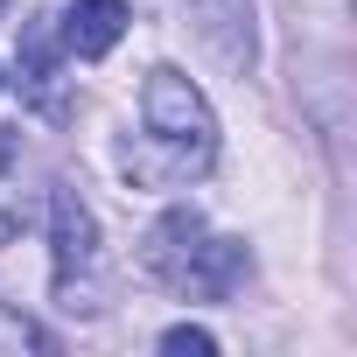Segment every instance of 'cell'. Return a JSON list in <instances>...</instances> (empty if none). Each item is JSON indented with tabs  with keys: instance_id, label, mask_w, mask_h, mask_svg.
I'll use <instances>...</instances> for the list:
<instances>
[{
	"instance_id": "cell-1",
	"label": "cell",
	"mask_w": 357,
	"mask_h": 357,
	"mask_svg": "<svg viewBox=\"0 0 357 357\" xmlns=\"http://www.w3.org/2000/svg\"><path fill=\"white\" fill-rule=\"evenodd\" d=\"M218 168V112L183 70H147L140 84V133L119 140V175L140 190L204 183Z\"/></svg>"
},
{
	"instance_id": "cell-2",
	"label": "cell",
	"mask_w": 357,
	"mask_h": 357,
	"mask_svg": "<svg viewBox=\"0 0 357 357\" xmlns=\"http://www.w3.org/2000/svg\"><path fill=\"white\" fill-rule=\"evenodd\" d=\"M140 259L161 287H175L183 301H231L252 273V245L245 238H225L211 231L190 204H175L154 218V231L140 238Z\"/></svg>"
},
{
	"instance_id": "cell-3",
	"label": "cell",
	"mask_w": 357,
	"mask_h": 357,
	"mask_svg": "<svg viewBox=\"0 0 357 357\" xmlns=\"http://www.w3.org/2000/svg\"><path fill=\"white\" fill-rule=\"evenodd\" d=\"M50 287H56V308L70 315L98 308V218L84 211L77 190L50 197Z\"/></svg>"
},
{
	"instance_id": "cell-4",
	"label": "cell",
	"mask_w": 357,
	"mask_h": 357,
	"mask_svg": "<svg viewBox=\"0 0 357 357\" xmlns=\"http://www.w3.org/2000/svg\"><path fill=\"white\" fill-rule=\"evenodd\" d=\"M190 15H197L204 50H211L231 77H245V70L259 63V15H252V0H190Z\"/></svg>"
},
{
	"instance_id": "cell-5",
	"label": "cell",
	"mask_w": 357,
	"mask_h": 357,
	"mask_svg": "<svg viewBox=\"0 0 357 357\" xmlns=\"http://www.w3.org/2000/svg\"><path fill=\"white\" fill-rule=\"evenodd\" d=\"M15 70H22V98H29V105L63 112V43H56L50 15H36V22L22 29V56H15Z\"/></svg>"
},
{
	"instance_id": "cell-6",
	"label": "cell",
	"mask_w": 357,
	"mask_h": 357,
	"mask_svg": "<svg viewBox=\"0 0 357 357\" xmlns=\"http://www.w3.org/2000/svg\"><path fill=\"white\" fill-rule=\"evenodd\" d=\"M126 36V0H70V15H63V29H56V43H63V56H105L112 43Z\"/></svg>"
},
{
	"instance_id": "cell-7",
	"label": "cell",
	"mask_w": 357,
	"mask_h": 357,
	"mask_svg": "<svg viewBox=\"0 0 357 357\" xmlns=\"http://www.w3.org/2000/svg\"><path fill=\"white\" fill-rule=\"evenodd\" d=\"M161 350H168V357H211V350H218V336H211V329H197V322H175V329H161Z\"/></svg>"
},
{
	"instance_id": "cell-8",
	"label": "cell",
	"mask_w": 357,
	"mask_h": 357,
	"mask_svg": "<svg viewBox=\"0 0 357 357\" xmlns=\"http://www.w3.org/2000/svg\"><path fill=\"white\" fill-rule=\"evenodd\" d=\"M0 15H8V0H0Z\"/></svg>"
},
{
	"instance_id": "cell-9",
	"label": "cell",
	"mask_w": 357,
	"mask_h": 357,
	"mask_svg": "<svg viewBox=\"0 0 357 357\" xmlns=\"http://www.w3.org/2000/svg\"><path fill=\"white\" fill-rule=\"evenodd\" d=\"M0 91H8V77H0Z\"/></svg>"
}]
</instances>
